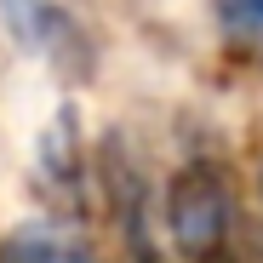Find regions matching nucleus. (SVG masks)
Returning a JSON list of instances; mask_svg holds the SVG:
<instances>
[{
  "label": "nucleus",
  "mask_w": 263,
  "mask_h": 263,
  "mask_svg": "<svg viewBox=\"0 0 263 263\" xmlns=\"http://www.w3.org/2000/svg\"><path fill=\"white\" fill-rule=\"evenodd\" d=\"M166 223L189 263H252V252H240V235H235V195L223 183V172H212L206 160L183 166L172 178Z\"/></svg>",
  "instance_id": "nucleus-1"
},
{
  "label": "nucleus",
  "mask_w": 263,
  "mask_h": 263,
  "mask_svg": "<svg viewBox=\"0 0 263 263\" xmlns=\"http://www.w3.org/2000/svg\"><path fill=\"white\" fill-rule=\"evenodd\" d=\"M217 17L235 46L263 63V0H217Z\"/></svg>",
  "instance_id": "nucleus-2"
},
{
  "label": "nucleus",
  "mask_w": 263,
  "mask_h": 263,
  "mask_svg": "<svg viewBox=\"0 0 263 263\" xmlns=\"http://www.w3.org/2000/svg\"><path fill=\"white\" fill-rule=\"evenodd\" d=\"M0 263H98L92 252H80L69 240H46V235H23L0 252Z\"/></svg>",
  "instance_id": "nucleus-3"
}]
</instances>
